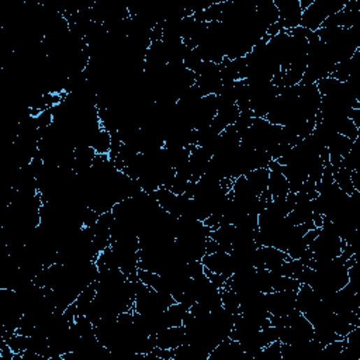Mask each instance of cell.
Segmentation results:
<instances>
[{
	"label": "cell",
	"mask_w": 360,
	"mask_h": 360,
	"mask_svg": "<svg viewBox=\"0 0 360 360\" xmlns=\"http://www.w3.org/2000/svg\"><path fill=\"white\" fill-rule=\"evenodd\" d=\"M346 3L347 2H340V0H314L310 8L303 10L300 26L315 33L329 16L340 12Z\"/></svg>",
	"instance_id": "6da1fadb"
},
{
	"label": "cell",
	"mask_w": 360,
	"mask_h": 360,
	"mask_svg": "<svg viewBox=\"0 0 360 360\" xmlns=\"http://www.w3.org/2000/svg\"><path fill=\"white\" fill-rule=\"evenodd\" d=\"M296 296L297 291L290 290H279L265 294L266 308L271 317H287L291 312L297 311Z\"/></svg>",
	"instance_id": "7a4b0ae2"
},
{
	"label": "cell",
	"mask_w": 360,
	"mask_h": 360,
	"mask_svg": "<svg viewBox=\"0 0 360 360\" xmlns=\"http://www.w3.org/2000/svg\"><path fill=\"white\" fill-rule=\"evenodd\" d=\"M279 10V22L285 31H290L300 26L303 9L300 0H273Z\"/></svg>",
	"instance_id": "3957f363"
},
{
	"label": "cell",
	"mask_w": 360,
	"mask_h": 360,
	"mask_svg": "<svg viewBox=\"0 0 360 360\" xmlns=\"http://www.w3.org/2000/svg\"><path fill=\"white\" fill-rule=\"evenodd\" d=\"M201 264L206 271L225 276L226 279H229L233 275V259L229 252L206 254L201 259Z\"/></svg>",
	"instance_id": "277c9868"
},
{
	"label": "cell",
	"mask_w": 360,
	"mask_h": 360,
	"mask_svg": "<svg viewBox=\"0 0 360 360\" xmlns=\"http://www.w3.org/2000/svg\"><path fill=\"white\" fill-rule=\"evenodd\" d=\"M269 169V180H268V192L272 199L286 197L290 193L289 180L282 171V165L276 161H272L268 166Z\"/></svg>",
	"instance_id": "5b68a950"
},
{
	"label": "cell",
	"mask_w": 360,
	"mask_h": 360,
	"mask_svg": "<svg viewBox=\"0 0 360 360\" xmlns=\"http://www.w3.org/2000/svg\"><path fill=\"white\" fill-rule=\"evenodd\" d=\"M154 336V342H155V347L159 349H169V350H175L176 347H179L180 345L186 343V332H185V326H171L166 328L161 332H158Z\"/></svg>",
	"instance_id": "8992f818"
},
{
	"label": "cell",
	"mask_w": 360,
	"mask_h": 360,
	"mask_svg": "<svg viewBox=\"0 0 360 360\" xmlns=\"http://www.w3.org/2000/svg\"><path fill=\"white\" fill-rule=\"evenodd\" d=\"M321 303L319 296L314 291V289L308 285H301L297 290V296H296V305L297 310L301 314L308 312L310 310L315 308L318 304Z\"/></svg>",
	"instance_id": "52a82bcc"
},
{
	"label": "cell",
	"mask_w": 360,
	"mask_h": 360,
	"mask_svg": "<svg viewBox=\"0 0 360 360\" xmlns=\"http://www.w3.org/2000/svg\"><path fill=\"white\" fill-rule=\"evenodd\" d=\"M244 176H245L247 185L254 196L261 197L265 192H268V180H269V169L268 168L248 172Z\"/></svg>",
	"instance_id": "ba28073f"
},
{
	"label": "cell",
	"mask_w": 360,
	"mask_h": 360,
	"mask_svg": "<svg viewBox=\"0 0 360 360\" xmlns=\"http://www.w3.org/2000/svg\"><path fill=\"white\" fill-rule=\"evenodd\" d=\"M89 145L96 151V154H107L108 155V152L111 150V134L107 130H104L103 127H100L92 137Z\"/></svg>",
	"instance_id": "9c48e42d"
},
{
	"label": "cell",
	"mask_w": 360,
	"mask_h": 360,
	"mask_svg": "<svg viewBox=\"0 0 360 360\" xmlns=\"http://www.w3.org/2000/svg\"><path fill=\"white\" fill-rule=\"evenodd\" d=\"M221 303L226 311H229L235 315L241 314V303H239L238 296L226 286L221 287Z\"/></svg>",
	"instance_id": "30bf717a"
}]
</instances>
